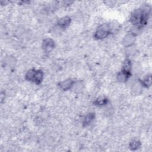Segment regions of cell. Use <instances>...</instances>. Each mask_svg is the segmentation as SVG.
I'll use <instances>...</instances> for the list:
<instances>
[{"label": "cell", "instance_id": "obj_14", "mask_svg": "<svg viewBox=\"0 0 152 152\" xmlns=\"http://www.w3.org/2000/svg\"><path fill=\"white\" fill-rule=\"evenodd\" d=\"M73 88H74V90H75V91H80L81 89H82V87H83V85L81 84L80 82H77L76 83V84H73L72 86Z\"/></svg>", "mask_w": 152, "mask_h": 152}, {"label": "cell", "instance_id": "obj_2", "mask_svg": "<svg viewBox=\"0 0 152 152\" xmlns=\"http://www.w3.org/2000/svg\"><path fill=\"white\" fill-rule=\"evenodd\" d=\"M25 77L27 80L34 83L36 84H39L43 80V73L41 70L31 69L27 72Z\"/></svg>", "mask_w": 152, "mask_h": 152}, {"label": "cell", "instance_id": "obj_6", "mask_svg": "<svg viewBox=\"0 0 152 152\" xmlns=\"http://www.w3.org/2000/svg\"><path fill=\"white\" fill-rule=\"evenodd\" d=\"M74 83V81L71 79H67L62 82L59 84V87L63 90H68L72 87V86Z\"/></svg>", "mask_w": 152, "mask_h": 152}, {"label": "cell", "instance_id": "obj_9", "mask_svg": "<svg viewBox=\"0 0 152 152\" xmlns=\"http://www.w3.org/2000/svg\"><path fill=\"white\" fill-rule=\"evenodd\" d=\"M94 118H95V115L94 113H90L87 114L83 119V125L84 126H88L94 120Z\"/></svg>", "mask_w": 152, "mask_h": 152}, {"label": "cell", "instance_id": "obj_11", "mask_svg": "<svg viewBox=\"0 0 152 152\" xmlns=\"http://www.w3.org/2000/svg\"><path fill=\"white\" fill-rule=\"evenodd\" d=\"M141 146V143L138 140H132V141L130 142L129 145V147L131 150H136L138 148H139Z\"/></svg>", "mask_w": 152, "mask_h": 152}, {"label": "cell", "instance_id": "obj_1", "mask_svg": "<svg viewBox=\"0 0 152 152\" xmlns=\"http://www.w3.org/2000/svg\"><path fill=\"white\" fill-rule=\"evenodd\" d=\"M149 13L145 10L137 9L131 14L130 21L136 27L141 28L145 26L148 22Z\"/></svg>", "mask_w": 152, "mask_h": 152}, {"label": "cell", "instance_id": "obj_10", "mask_svg": "<svg viewBox=\"0 0 152 152\" xmlns=\"http://www.w3.org/2000/svg\"><path fill=\"white\" fill-rule=\"evenodd\" d=\"M108 103V99L105 97H100L96 99V100L94 101V103L96 106H102Z\"/></svg>", "mask_w": 152, "mask_h": 152}, {"label": "cell", "instance_id": "obj_3", "mask_svg": "<svg viewBox=\"0 0 152 152\" xmlns=\"http://www.w3.org/2000/svg\"><path fill=\"white\" fill-rule=\"evenodd\" d=\"M110 33L109 24H102L97 28L94 37L96 39H103L107 37Z\"/></svg>", "mask_w": 152, "mask_h": 152}, {"label": "cell", "instance_id": "obj_13", "mask_svg": "<svg viewBox=\"0 0 152 152\" xmlns=\"http://www.w3.org/2000/svg\"><path fill=\"white\" fill-rule=\"evenodd\" d=\"M151 83V76L148 75L143 80L141 81V84L142 87H148L150 86Z\"/></svg>", "mask_w": 152, "mask_h": 152}, {"label": "cell", "instance_id": "obj_7", "mask_svg": "<svg viewBox=\"0 0 152 152\" xmlns=\"http://www.w3.org/2000/svg\"><path fill=\"white\" fill-rule=\"evenodd\" d=\"M71 19L68 17L65 16L61 18L58 22V26L61 28H65L67 27L71 23Z\"/></svg>", "mask_w": 152, "mask_h": 152}, {"label": "cell", "instance_id": "obj_8", "mask_svg": "<svg viewBox=\"0 0 152 152\" xmlns=\"http://www.w3.org/2000/svg\"><path fill=\"white\" fill-rule=\"evenodd\" d=\"M135 40V35H133L132 34H129L124 37L123 40V43L125 46H130L134 44Z\"/></svg>", "mask_w": 152, "mask_h": 152}, {"label": "cell", "instance_id": "obj_12", "mask_svg": "<svg viewBox=\"0 0 152 152\" xmlns=\"http://www.w3.org/2000/svg\"><path fill=\"white\" fill-rule=\"evenodd\" d=\"M129 77H130L129 75H128L125 74L124 72L121 71V72H119V74H118V75H117V78H118V80L119 81H121V82H125V81H126L128 80V78H129Z\"/></svg>", "mask_w": 152, "mask_h": 152}, {"label": "cell", "instance_id": "obj_5", "mask_svg": "<svg viewBox=\"0 0 152 152\" xmlns=\"http://www.w3.org/2000/svg\"><path fill=\"white\" fill-rule=\"evenodd\" d=\"M131 69H132V64L131 62L129 59H126L124 61L122 69V72H124L125 74L131 76Z\"/></svg>", "mask_w": 152, "mask_h": 152}, {"label": "cell", "instance_id": "obj_4", "mask_svg": "<svg viewBox=\"0 0 152 152\" xmlns=\"http://www.w3.org/2000/svg\"><path fill=\"white\" fill-rule=\"evenodd\" d=\"M54 47L55 42L52 39L50 38H46L43 40L42 43V48L46 52H50L54 48Z\"/></svg>", "mask_w": 152, "mask_h": 152}]
</instances>
